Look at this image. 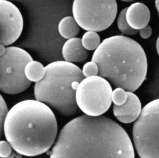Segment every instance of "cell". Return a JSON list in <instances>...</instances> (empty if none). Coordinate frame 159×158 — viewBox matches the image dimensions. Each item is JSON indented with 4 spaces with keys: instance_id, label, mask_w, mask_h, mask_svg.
<instances>
[{
    "instance_id": "cell-7",
    "label": "cell",
    "mask_w": 159,
    "mask_h": 158,
    "mask_svg": "<svg viewBox=\"0 0 159 158\" xmlns=\"http://www.w3.org/2000/svg\"><path fill=\"white\" fill-rule=\"evenodd\" d=\"M72 11L80 27L96 32L111 26L117 16L118 5L115 0H74Z\"/></svg>"
},
{
    "instance_id": "cell-1",
    "label": "cell",
    "mask_w": 159,
    "mask_h": 158,
    "mask_svg": "<svg viewBox=\"0 0 159 158\" xmlns=\"http://www.w3.org/2000/svg\"><path fill=\"white\" fill-rule=\"evenodd\" d=\"M50 158H135L132 141L111 119L84 115L62 128Z\"/></svg>"
},
{
    "instance_id": "cell-19",
    "label": "cell",
    "mask_w": 159,
    "mask_h": 158,
    "mask_svg": "<svg viewBox=\"0 0 159 158\" xmlns=\"http://www.w3.org/2000/svg\"><path fill=\"white\" fill-rule=\"evenodd\" d=\"M84 77L97 76L98 74V68L97 65L93 61L86 62L83 67L82 70Z\"/></svg>"
},
{
    "instance_id": "cell-16",
    "label": "cell",
    "mask_w": 159,
    "mask_h": 158,
    "mask_svg": "<svg viewBox=\"0 0 159 158\" xmlns=\"http://www.w3.org/2000/svg\"><path fill=\"white\" fill-rule=\"evenodd\" d=\"M127 7L124 8L120 12L117 20V26L119 29L124 34L128 35H133L139 32L137 30L132 29L127 23L125 19V13Z\"/></svg>"
},
{
    "instance_id": "cell-22",
    "label": "cell",
    "mask_w": 159,
    "mask_h": 158,
    "mask_svg": "<svg viewBox=\"0 0 159 158\" xmlns=\"http://www.w3.org/2000/svg\"><path fill=\"white\" fill-rule=\"evenodd\" d=\"M6 51V47L2 45H0V56L2 55Z\"/></svg>"
},
{
    "instance_id": "cell-9",
    "label": "cell",
    "mask_w": 159,
    "mask_h": 158,
    "mask_svg": "<svg viewBox=\"0 0 159 158\" xmlns=\"http://www.w3.org/2000/svg\"><path fill=\"white\" fill-rule=\"evenodd\" d=\"M24 19L19 8L11 2L0 0V45H11L23 31Z\"/></svg>"
},
{
    "instance_id": "cell-17",
    "label": "cell",
    "mask_w": 159,
    "mask_h": 158,
    "mask_svg": "<svg viewBox=\"0 0 159 158\" xmlns=\"http://www.w3.org/2000/svg\"><path fill=\"white\" fill-rule=\"evenodd\" d=\"M127 98L126 91L123 88L117 87L112 91L111 99L114 105L116 106L122 105L126 101Z\"/></svg>"
},
{
    "instance_id": "cell-3",
    "label": "cell",
    "mask_w": 159,
    "mask_h": 158,
    "mask_svg": "<svg viewBox=\"0 0 159 158\" xmlns=\"http://www.w3.org/2000/svg\"><path fill=\"white\" fill-rule=\"evenodd\" d=\"M92 61L98 67V76L128 92L138 89L147 76L148 59L144 49L124 35L104 39L95 50Z\"/></svg>"
},
{
    "instance_id": "cell-14",
    "label": "cell",
    "mask_w": 159,
    "mask_h": 158,
    "mask_svg": "<svg viewBox=\"0 0 159 158\" xmlns=\"http://www.w3.org/2000/svg\"><path fill=\"white\" fill-rule=\"evenodd\" d=\"M25 73L29 81L37 82L43 78L45 74V67L41 62L32 60L26 65Z\"/></svg>"
},
{
    "instance_id": "cell-2",
    "label": "cell",
    "mask_w": 159,
    "mask_h": 158,
    "mask_svg": "<svg viewBox=\"0 0 159 158\" xmlns=\"http://www.w3.org/2000/svg\"><path fill=\"white\" fill-rule=\"evenodd\" d=\"M3 130L15 151L33 157L46 152L53 145L57 123L49 106L38 100L27 99L18 102L8 112Z\"/></svg>"
},
{
    "instance_id": "cell-8",
    "label": "cell",
    "mask_w": 159,
    "mask_h": 158,
    "mask_svg": "<svg viewBox=\"0 0 159 158\" xmlns=\"http://www.w3.org/2000/svg\"><path fill=\"white\" fill-rule=\"evenodd\" d=\"M112 91L110 84L105 78L98 75L86 77L76 90L77 106L87 116H101L111 106Z\"/></svg>"
},
{
    "instance_id": "cell-15",
    "label": "cell",
    "mask_w": 159,
    "mask_h": 158,
    "mask_svg": "<svg viewBox=\"0 0 159 158\" xmlns=\"http://www.w3.org/2000/svg\"><path fill=\"white\" fill-rule=\"evenodd\" d=\"M81 43L86 50H96L100 44V38L98 33L93 31H87L83 35Z\"/></svg>"
},
{
    "instance_id": "cell-24",
    "label": "cell",
    "mask_w": 159,
    "mask_h": 158,
    "mask_svg": "<svg viewBox=\"0 0 159 158\" xmlns=\"http://www.w3.org/2000/svg\"><path fill=\"white\" fill-rule=\"evenodd\" d=\"M155 7L158 12H159V1L156 0L155 1Z\"/></svg>"
},
{
    "instance_id": "cell-13",
    "label": "cell",
    "mask_w": 159,
    "mask_h": 158,
    "mask_svg": "<svg viewBox=\"0 0 159 158\" xmlns=\"http://www.w3.org/2000/svg\"><path fill=\"white\" fill-rule=\"evenodd\" d=\"M58 30L62 37L69 40L75 38L78 35L80 27L73 17L68 16L63 18L59 21Z\"/></svg>"
},
{
    "instance_id": "cell-11",
    "label": "cell",
    "mask_w": 159,
    "mask_h": 158,
    "mask_svg": "<svg viewBox=\"0 0 159 158\" xmlns=\"http://www.w3.org/2000/svg\"><path fill=\"white\" fill-rule=\"evenodd\" d=\"M150 12L148 7L143 3L135 2L127 7L125 19L131 28L140 30L148 24L150 20Z\"/></svg>"
},
{
    "instance_id": "cell-23",
    "label": "cell",
    "mask_w": 159,
    "mask_h": 158,
    "mask_svg": "<svg viewBox=\"0 0 159 158\" xmlns=\"http://www.w3.org/2000/svg\"><path fill=\"white\" fill-rule=\"evenodd\" d=\"M156 50H157L158 55H159V37L157 38V42H156Z\"/></svg>"
},
{
    "instance_id": "cell-4",
    "label": "cell",
    "mask_w": 159,
    "mask_h": 158,
    "mask_svg": "<svg viewBox=\"0 0 159 158\" xmlns=\"http://www.w3.org/2000/svg\"><path fill=\"white\" fill-rule=\"evenodd\" d=\"M84 78L81 69L74 63L63 60L52 62L45 67L43 78L35 84V98L62 115H75L79 111L76 90Z\"/></svg>"
},
{
    "instance_id": "cell-25",
    "label": "cell",
    "mask_w": 159,
    "mask_h": 158,
    "mask_svg": "<svg viewBox=\"0 0 159 158\" xmlns=\"http://www.w3.org/2000/svg\"><path fill=\"white\" fill-rule=\"evenodd\" d=\"M24 158L22 157V155H20V154H19V153H17V154H16V155L14 157H13V158Z\"/></svg>"
},
{
    "instance_id": "cell-18",
    "label": "cell",
    "mask_w": 159,
    "mask_h": 158,
    "mask_svg": "<svg viewBox=\"0 0 159 158\" xmlns=\"http://www.w3.org/2000/svg\"><path fill=\"white\" fill-rule=\"evenodd\" d=\"M17 153L8 141H0V158H12Z\"/></svg>"
},
{
    "instance_id": "cell-5",
    "label": "cell",
    "mask_w": 159,
    "mask_h": 158,
    "mask_svg": "<svg viewBox=\"0 0 159 158\" xmlns=\"http://www.w3.org/2000/svg\"><path fill=\"white\" fill-rule=\"evenodd\" d=\"M159 100L149 102L134 123V144L140 158H159Z\"/></svg>"
},
{
    "instance_id": "cell-10",
    "label": "cell",
    "mask_w": 159,
    "mask_h": 158,
    "mask_svg": "<svg viewBox=\"0 0 159 158\" xmlns=\"http://www.w3.org/2000/svg\"><path fill=\"white\" fill-rule=\"evenodd\" d=\"M127 98L122 105H113V114L121 122H133L139 117L141 111V103L138 97L133 92L126 91Z\"/></svg>"
},
{
    "instance_id": "cell-6",
    "label": "cell",
    "mask_w": 159,
    "mask_h": 158,
    "mask_svg": "<svg viewBox=\"0 0 159 158\" xmlns=\"http://www.w3.org/2000/svg\"><path fill=\"white\" fill-rule=\"evenodd\" d=\"M33 60L30 54L17 46L6 47L0 56V90L9 94L24 92L31 85L25 73L26 64Z\"/></svg>"
},
{
    "instance_id": "cell-12",
    "label": "cell",
    "mask_w": 159,
    "mask_h": 158,
    "mask_svg": "<svg viewBox=\"0 0 159 158\" xmlns=\"http://www.w3.org/2000/svg\"><path fill=\"white\" fill-rule=\"evenodd\" d=\"M62 55L65 61L70 63H81L86 61L89 57L88 51L82 46L80 38L69 39L62 47Z\"/></svg>"
},
{
    "instance_id": "cell-21",
    "label": "cell",
    "mask_w": 159,
    "mask_h": 158,
    "mask_svg": "<svg viewBox=\"0 0 159 158\" xmlns=\"http://www.w3.org/2000/svg\"><path fill=\"white\" fill-rule=\"evenodd\" d=\"M140 37L143 39H146L149 38L152 33V29L151 27L149 25L139 31Z\"/></svg>"
},
{
    "instance_id": "cell-20",
    "label": "cell",
    "mask_w": 159,
    "mask_h": 158,
    "mask_svg": "<svg viewBox=\"0 0 159 158\" xmlns=\"http://www.w3.org/2000/svg\"><path fill=\"white\" fill-rule=\"evenodd\" d=\"M8 112V107L6 102L0 94V138L2 136L4 121Z\"/></svg>"
}]
</instances>
